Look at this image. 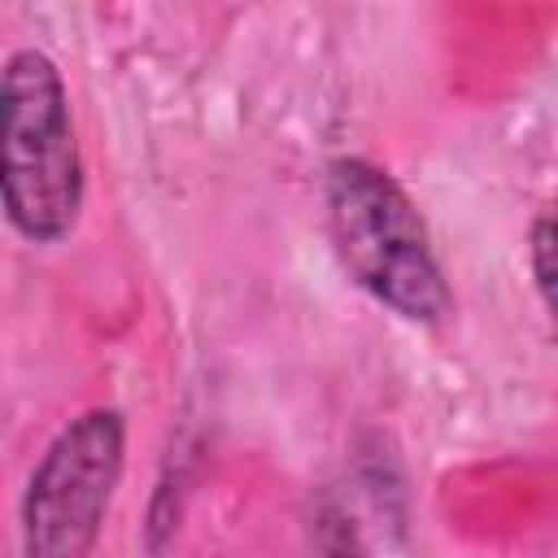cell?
Returning <instances> with one entry per match:
<instances>
[{"label": "cell", "mask_w": 558, "mask_h": 558, "mask_svg": "<svg viewBox=\"0 0 558 558\" xmlns=\"http://www.w3.org/2000/svg\"><path fill=\"white\" fill-rule=\"evenodd\" d=\"M0 205L26 244H61L83 214V157L70 92L44 48H17L0 74Z\"/></svg>", "instance_id": "1"}, {"label": "cell", "mask_w": 558, "mask_h": 558, "mask_svg": "<svg viewBox=\"0 0 558 558\" xmlns=\"http://www.w3.org/2000/svg\"><path fill=\"white\" fill-rule=\"evenodd\" d=\"M327 227L349 279L405 323H440L453 292L405 187L366 157L327 166Z\"/></svg>", "instance_id": "2"}, {"label": "cell", "mask_w": 558, "mask_h": 558, "mask_svg": "<svg viewBox=\"0 0 558 558\" xmlns=\"http://www.w3.org/2000/svg\"><path fill=\"white\" fill-rule=\"evenodd\" d=\"M126 462V418L92 405L35 462L22 493V558H92Z\"/></svg>", "instance_id": "3"}, {"label": "cell", "mask_w": 558, "mask_h": 558, "mask_svg": "<svg viewBox=\"0 0 558 558\" xmlns=\"http://www.w3.org/2000/svg\"><path fill=\"white\" fill-rule=\"evenodd\" d=\"M527 262H532L536 292H541V305H545L549 327H554V340H558V214H541L532 222Z\"/></svg>", "instance_id": "4"}]
</instances>
